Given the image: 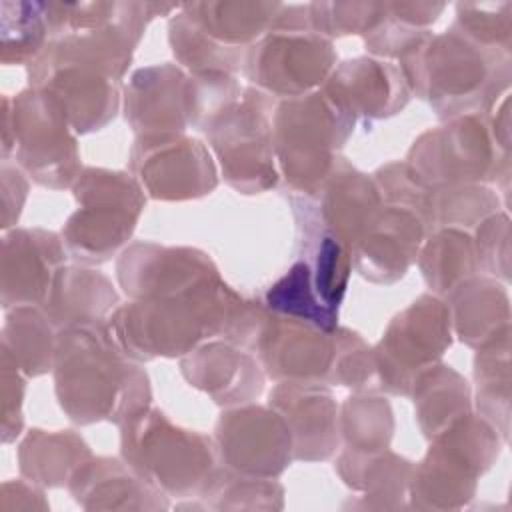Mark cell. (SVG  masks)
<instances>
[{
	"label": "cell",
	"instance_id": "24",
	"mask_svg": "<svg viewBox=\"0 0 512 512\" xmlns=\"http://www.w3.org/2000/svg\"><path fill=\"white\" fill-rule=\"evenodd\" d=\"M118 308V294L112 282L98 270L82 266L58 268L42 310L60 330L68 326L106 322Z\"/></svg>",
	"mask_w": 512,
	"mask_h": 512
},
{
	"label": "cell",
	"instance_id": "23",
	"mask_svg": "<svg viewBox=\"0 0 512 512\" xmlns=\"http://www.w3.org/2000/svg\"><path fill=\"white\" fill-rule=\"evenodd\" d=\"M68 488L84 508H166L168 502L136 470L116 458H88Z\"/></svg>",
	"mask_w": 512,
	"mask_h": 512
},
{
	"label": "cell",
	"instance_id": "6",
	"mask_svg": "<svg viewBox=\"0 0 512 512\" xmlns=\"http://www.w3.org/2000/svg\"><path fill=\"white\" fill-rule=\"evenodd\" d=\"M334 62L330 38L310 26L308 4H282L270 30L248 48L242 68L262 92L286 100L322 86Z\"/></svg>",
	"mask_w": 512,
	"mask_h": 512
},
{
	"label": "cell",
	"instance_id": "22",
	"mask_svg": "<svg viewBox=\"0 0 512 512\" xmlns=\"http://www.w3.org/2000/svg\"><path fill=\"white\" fill-rule=\"evenodd\" d=\"M180 368L194 388L222 406L246 404L264 388L258 362L232 342L202 344L184 356Z\"/></svg>",
	"mask_w": 512,
	"mask_h": 512
},
{
	"label": "cell",
	"instance_id": "3",
	"mask_svg": "<svg viewBox=\"0 0 512 512\" xmlns=\"http://www.w3.org/2000/svg\"><path fill=\"white\" fill-rule=\"evenodd\" d=\"M242 298L222 278L184 294L136 298L118 306L108 328L132 360L186 356L202 340L222 336Z\"/></svg>",
	"mask_w": 512,
	"mask_h": 512
},
{
	"label": "cell",
	"instance_id": "25",
	"mask_svg": "<svg viewBox=\"0 0 512 512\" xmlns=\"http://www.w3.org/2000/svg\"><path fill=\"white\" fill-rule=\"evenodd\" d=\"M450 320L456 336L480 350L510 336L506 290L488 278H470L450 294Z\"/></svg>",
	"mask_w": 512,
	"mask_h": 512
},
{
	"label": "cell",
	"instance_id": "26",
	"mask_svg": "<svg viewBox=\"0 0 512 512\" xmlns=\"http://www.w3.org/2000/svg\"><path fill=\"white\" fill-rule=\"evenodd\" d=\"M280 8V2H192L180 10L214 44L246 54L270 30Z\"/></svg>",
	"mask_w": 512,
	"mask_h": 512
},
{
	"label": "cell",
	"instance_id": "19",
	"mask_svg": "<svg viewBox=\"0 0 512 512\" xmlns=\"http://www.w3.org/2000/svg\"><path fill=\"white\" fill-rule=\"evenodd\" d=\"M322 92L354 120H378L398 114L410 98L400 66L374 58H354L336 66Z\"/></svg>",
	"mask_w": 512,
	"mask_h": 512
},
{
	"label": "cell",
	"instance_id": "34",
	"mask_svg": "<svg viewBox=\"0 0 512 512\" xmlns=\"http://www.w3.org/2000/svg\"><path fill=\"white\" fill-rule=\"evenodd\" d=\"M0 20L4 64H30L50 42L44 2L2 0Z\"/></svg>",
	"mask_w": 512,
	"mask_h": 512
},
{
	"label": "cell",
	"instance_id": "40",
	"mask_svg": "<svg viewBox=\"0 0 512 512\" xmlns=\"http://www.w3.org/2000/svg\"><path fill=\"white\" fill-rule=\"evenodd\" d=\"M14 356L2 348V440L10 442L22 430V400L26 380Z\"/></svg>",
	"mask_w": 512,
	"mask_h": 512
},
{
	"label": "cell",
	"instance_id": "28",
	"mask_svg": "<svg viewBox=\"0 0 512 512\" xmlns=\"http://www.w3.org/2000/svg\"><path fill=\"white\" fill-rule=\"evenodd\" d=\"M88 458L92 456L86 442L70 430H32L18 450L22 474L42 486H62L70 482L72 474Z\"/></svg>",
	"mask_w": 512,
	"mask_h": 512
},
{
	"label": "cell",
	"instance_id": "37",
	"mask_svg": "<svg viewBox=\"0 0 512 512\" xmlns=\"http://www.w3.org/2000/svg\"><path fill=\"white\" fill-rule=\"evenodd\" d=\"M512 4H458L456 6V22L452 24L458 32H462L472 42L510 54V18Z\"/></svg>",
	"mask_w": 512,
	"mask_h": 512
},
{
	"label": "cell",
	"instance_id": "21",
	"mask_svg": "<svg viewBox=\"0 0 512 512\" xmlns=\"http://www.w3.org/2000/svg\"><path fill=\"white\" fill-rule=\"evenodd\" d=\"M188 78L174 64H156L132 74L124 90L126 122L142 134L184 132Z\"/></svg>",
	"mask_w": 512,
	"mask_h": 512
},
{
	"label": "cell",
	"instance_id": "5",
	"mask_svg": "<svg viewBox=\"0 0 512 512\" xmlns=\"http://www.w3.org/2000/svg\"><path fill=\"white\" fill-rule=\"evenodd\" d=\"M120 430L124 462L148 484L172 496L202 494L216 470L208 436L170 424L154 408L134 414Z\"/></svg>",
	"mask_w": 512,
	"mask_h": 512
},
{
	"label": "cell",
	"instance_id": "16",
	"mask_svg": "<svg viewBox=\"0 0 512 512\" xmlns=\"http://www.w3.org/2000/svg\"><path fill=\"white\" fill-rule=\"evenodd\" d=\"M116 276L132 300L192 292L220 280L212 260L194 248L132 244L116 262Z\"/></svg>",
	"mask_w": 512,
	"mask_h": 512
},
{
	"label": "cell",
	"instance_id": "4",
	"mask_svg": "<svg viewBox=\"0 0 512 512\" xmlns=\"http://www.w3.org/2000/svg\"><path fill=\"white\" fill-rule=\"evenodd\" d=\"M354 118L322 90L282 100L272 116V144L280 172L294 192H314L334 168Z\"/></svg>",
	"mask_w": 512,
	"mask_h": 512
},
{
	"label": "cell",
	"instance_id": "30",
	"mask_svg": "<svg viewBox=\"0 0 512 512\" xmlns=\"http://www.w3.org/2000/svg\"><path fill=\"white\" fill-rule=\"evenodd\" d=\"M54 324L42 306L10 308L2 328V348H6L26 376L46 374L54 364L56 336Z\"/></svg>",
	"mask_w": 512,
	"mask_h": 512
},
{
	"label": "cell",
	"instance_id": "10",
	"mask_svg": "<svg viewBox=\"0 0 512 512\" xmlns=\"http://www.w3.org/2000/svg\"><path fill=\"white\" fill-rule=\"evenodd\" d=\"M272 110L274 100L266 92L244 88L202 128L220 160L226 182L240 192H262L278 180Z\"/></svg>",
	"mask_w": 512,
	"mask_h": 512
},
{
	"label": "cell",
	"instance_id": "8",
	"mask_svg": "<svg viewBox=\"0 0 512 512\" xmlns=\"http://www.w3.org/2000/svg\"><path fill=\"white\" fill-rule=\"evenodd\" d=\"M62 104L40 88L22 90L14 100L4 98V146L12 132L18 164L42 186H74L80 172L76 138ZM2 146V148H4Z\"/></svg>",
	"mask_w": 512,
	"mask_h": 512
},
{
	"label": "cell",
	"instance_id": "15",
	"mask_svg": "<svg viewBox=\"0 0 512 512\" xmlns=\"http://www.w3.org/2000/svg\"><path fill=\"white\" fill-rule=\"evenodd\" d=\"M214 448L224 468L256 478H274L294 458L292 436L272 406H238L222 412Z\"/></svg>",
	"mask_w": 512,
	"mask_h": 512
},
{
	"label": "cell",
	"instance_id": "2",
	"mask_svg": "<svg viewBox=\"0 0 512 512\" xmlns=\"http://www.w3.org/2000/svg\"><path fill=\"white\" fill-rule=\"evenodd\" d=\"M410 92L426 98L440 118L482 114L508 94L510 54L484 48L454 26L424 32L400 54Z\"/></svg>",
	"mask_w": 512,
	"mask_h": 512
},
{
	"label": "cell",
	"instance_id": "35",
	"mask_svg": "<svg viewBox=\"0 0 512 512\" xmlns=\"http://www.w3.org/2000/svg\"><path fill=\"white\" fill-rule=\"evenodd\" d=\"M510 342L500 340L478 350L474 376L478 384V410L496 432L508 440V408H510Z\"/></svg>",
	"mask_w": 512,
	"mask_h": 512
},
{
	"label": "cell",
	"instance_id": "39",
	"mask_svg": "<svg viewBox=\"0 0 512 512\" xmlns=\"http://www.w3.org/2000/svg\"><path fill=\"white\" fill-rule=\"evenodd\" d=\"M508 216L494 212L480 222L474 242L476 262L486 272L508 280Z\"/></svg>",
	"mask_w": 512,
	"mask_h": 512
},
{
	"label": "cell",
	"instance_id": "17",
	"mask_svg": "<svg viewBox=\"0 0 512 512\" xmlns=\"http://www.w3.org/2000/svg\"><path fill=\"white\" fill-rule=\"evenodd\" d=\"M66 260L58 234L42 228H14L2 238V306H42Z\"/></svg>",
	"mask_w": 512,
	"mask_h": 512
},
{
	"label": "cell",
	"instance_id": "32",
	"mask_svg": "<svg viewBox=\"0 0 512 512\" xmlns=\"http://www.w3.org/2000/svg\"><path fill=\"white\" fill-rule=\"evenodd\" d=\"M264 300V306L278 316L304 320L326 332L338 328V312L322 304L314 288L312 272L302 260H296L290 270L266 290Z\"/></svg>",
	"mask_w": 512,
	"mask_h": 512
},
{
	"label": "cell",
	"instance_id": "1",
	"mask_svg": "<svg viewBox=\"0 0 512 512\" xmlns=\"http://www.w3.org/2000/svg\"><path fill=\"white\" fill-rule=\"evenodd\" d=\"M52 370L58 404L72 422L120 426L150 404L146 372L122 350L108 322L60 328Z\"/></svg>",
	"mask_w": 512,
	"mask_h": 512
},
{
	"label": "cell",
	"instance_id": "14",
	"mask_svg": "<svg viewBox=\"0 0 512 512\" xmlns=\"http://www.w3.org/2000/svg\"><path fill=\"white\" fill-rule=\"evenodd\" d=\"M130 170L142 190L158 200L198 198L218 184L208 148L184 132L138 136Z\"/></svg>",
	"mask_w": 512,
	"mask_h": 512
},
{
	"label": "cell",
	"instance_id": "38",
	"mask_svg": "<svg viewBox=\"0 0 512 512\" xmlns=\"http://www.w3.org/2000/svg\"><path fill=\"white\" fill-rule=\"evenodd\" d=\"M384 2H314L308 4L314 32L330 36L366 34L382 12Z\"/></svg>",
	"mask_w": 512,
	"mask_h": 512
},
{
	"label": "cell",
	"instance_id": "9",
	"mask_svg": "<svg viewBox=\"0 0 512 512\" xmlns=\"http://www.w3.org/2000/svg\"><path fill=\"white\" fill-rule=\"evenodd\" d=\"M498 456L496 428L474 414H464L442 434L418 466H412L410 494L418 508L462 506L476 486V478Z\"/></svg>",
	"mask_w": 512,
	"mask_h": 512
},
{
	"label": "cell",
	"instance_id": "7",
	"mask_svg": "<svg viewBox=\"0 0 512 512\" xmlns=\"http://www.w3.org/2000/svg\"><path fill=\"white\" fill-rule=\"evenodd\" d=\"M78 210L62 230L68 254L82 264L110 260L132 236L146 196L130 174L86 168L74 182Z\"/></svg>",
	"mask_w": 512,
	"mask_h": 512
},
{
	"label": "cell",
	"instance_id": "13",
	"mask_svg": "<svg viewBox=\"0 0 512 512\" xmlns=\"http://www.w3.org/2000/svg\"><path fill=\"white\" fill-rule=\"evenodd\" d=\"M450 328L448 304L432 294H422L398 312L374 348L382 388L408 396L416 378L432 368L450 346Z\"/></svg>",
	"mask_w": 512,
	"mask_h": 512
},
{
	"label": "cell",
	"instance_id": "36",
	"mask_svg": "<svg viewBox=\"0 0 512 512\" xmlns=\"http://www.w3.org/2000/svg\"><path fill=\"white\" fill-rule=\"evenodd\" d=\"M498 212V196L480 184L432 188L428 202V232L480 224Z\"/></svg>",
	"mask_w": 512,
	"mask_h": 512
},
{
	"label": "cell",
	"instance_id": "27",
	"mask_svg": "<svg viewBox=\"0 0 512 512\" xmlns=\"http://www.w3.org/2000/svg\"><path fill=\"white\" fill-rule=\"evenodd\" d=\"M410 394L414 396L418 426L428 440L470 412V388L466 380L444 364L424 370L416 378Z\"/></svg>",
	"mask_w": 512,
	"mask_h": 512
},
{
	"label": "cell",
	"instance_id": "18",
	"mask_svg": "<svg viewBox=\"0 0 512 512\" xmlns=\"http://www.w3.org/2000/svg\"><path fill=\"white\" fill-rule=\"evenodd\" d=\"M424 222L408 208L386 204L352 246V266L370 282L392 284L418 258Z\"/></svg>",
	"mask_w": 512,
	"mask_h": 512
},
{
	"label": "cell",
	"instance_id": "12",
	"mask_svg": "<svg viewBox=\"0 0 512 512\" xmlns=\"http://www.w3.org/2000/svg\"><path fill=\"white\" fill-rule=\"evenodd\" d=\"M32 88L52 94L76 132H92L118 112V78L100 62L50 40L30 62Z\"/></svg>",
	"mask_w": 512,
	"mask_h": 512
},
{
	"label": "cell",
	"instance_id": "20",
	"mask_svg": "<svg viewBox=\"0 0 512 512\" xmlns=\"http://www.w3.org/2000/svg\"><path fill=\"white\" fill-rule=\"evenodd\" d=\"M272 406L286 422L296 460H326L340 442L338 406L322 384L278 382L270 392Z\"/></svg>",
	"mask_w": 512,
	"mask_h": 512
},
{
	"label": "cell",
	"instance_id": "33",
	"mask_svg": "<svg viewBox=\"0 0 512 512\" xmlns=\"http://www.w3.org/2000/svg\"><path fill=\"white\" fill-rule=\"evenodd\" d=\"M338 430L346 450L380 452L386 450L394 432L392 408L386 398L368 392L350 396L338 418Z\"/></svg>",
	"mask_w": 512,
	"mask_h": 512
},
{
	"label": "cell",
	"instance_id": "11",
	"mask_svg": "<svg viewBox=\"0 0 512 512\" xmlns=\"http://www.w3.org/2000/svg\"><path fill=\"white\" fill-rule=\"evenodd\" d=\"M406 164L430 188L476 184L508 170V148L496 140L482 114H466L424 132Z\"/></svg>",
	"mask_w": 512,
	"mask_h": 512
},
{
	"label": "cell",
	"instance_id": "31",
	"mask_svg": "<svg viewBox=\"0 0 512 512\" xmlns=\"http://www.w3.org/2000/svg\"><path fill=\"white\" fill-rule=\"evenodd\" d=\"M338 472L348 486L364 490L370 498H380L382 506L388 508V500L402 496L408 486L412 464L388 448L380 452L344 450L338 458Z\"/></svg>",
	"mask_w": 512,
	"mask_h": 512
},
{
	"label": "cell",
	"instance_id": "29",
	"mask_svg": "<svg viewBox=\"0 0 512 512\" xmlns=\"http://www.w3.org/2000/svg\"><path fill=\"white\" fill-rule=\"evenodd\" d=\"M418 256L428 288L440 296L470 280L478 268L474 242L460 228H436Z\"/></svg>",
	"mask_w": 512,
	"mask_h": 512
}]
</instances>
